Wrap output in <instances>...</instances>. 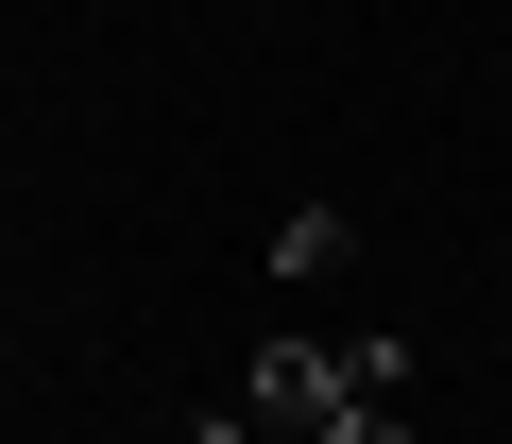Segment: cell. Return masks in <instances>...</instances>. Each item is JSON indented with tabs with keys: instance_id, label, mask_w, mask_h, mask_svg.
<instances>
[{
	"instance_id": "6da1fadb",
	"label": "cell",
	"mask_w": 512,
	"mask_h": 444,
	"mask_svg": "<svg viewBox=\"0 0 512 444\" xmlns=\"http://www.w3.org/2000/svg\"><path fill=\"white\" fill-rule=\"evenodd\" d=\"M325 444H410V342H325Z\"/></svg>"
},
{
	"instance_id": "7a4b0ae2",
	"label": "cell",
	"mask_w": 512,
	"mask_h": 444,
	"mask_svg": "<svg viewBox=\"0 0 512 444\" xmlns=\"http://www.w3.org/2000/svg\"><path fill=\"white\" fill-rule=\"evenodd\" d=\"M239 444H325V342H256V376H239Z\"/></svg>"
},
{
	"instance_id": "3957f363",
	"label": "cell",
	"mask_w": 512,
	"mask_h": 444,
	"mask_svg": "<svg viewBox=\"0 0 512 444\" xmlns=\"http://www.w3.org/2000/svg\"><path fill=\"white\" fill-rule=\"evenodd\" d=\"M342 240H359V222H342V205H291V222H274V274H325Z\"/></svg>"
},
{
	"instance_id": "277c9868",
	"label": "cell",
	"mask_w": 512,
	"mask_h": 444,
	"mask_svg": "<svg viewBox=\"0 0 512 444\" xmlns=\"http://www.w3.org/2000/svg\"><path fill=\"white\" fill-rule=\"evenodd\" d=\"M188 444H239V410H205V427H188Z\"/></svg>"
}]
</instances>
